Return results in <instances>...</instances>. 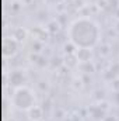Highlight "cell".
<instances>
[{
  "label": "cell",
  "mask_w": 119,
  "mask_h": 121,
  "mask_svg": "<svg viewBox=\"0 0 119 121\" xmlns=\"http://www.w3.org/2000/svg\"><path fill=\"white\" fill-rule=\"evenodd\" d=\"M20 41H17L14 37H7L3 39V55L4 58H11L18 52Z\"/></svg>",
  "instance_id": "3957f363"
},
{
  "label": "cell",
  "mask_w": 119,
  "mask_h": 121,
  "mask_svg": "<svg viewBox=\"0 0 119 121\" xmlns=\"http://www.w3.org/2000/svg\"><path fill=\"white\" fill-rule=\"evenodd\" d=\"M76 56L80 62H90L92 58V52L91 48H77L76 51Z\"/></svg>",
  "instance_id": "277c9868"
},
{
  "label": "cell",
  "mask_w": 119,
  "mask_h": 121,
  "mask_svg": "<svg viewBox=\"0 0 119 121\" xmlns=\"http://www.w3.org/2000/svg\"><path fill=\"white\" fill-rule=\"evenodd\" d=\"M28 113H30V120L31 121H42L44 113H42V108H41V107L35 106V107L31 108Z\"/></svg>",
  "instance_id": "8992f818"
},
{
  "label": "cell",
  "mask_w": 119,
  "mask_h": 121,
  "mask_svg": "<svg viewBox=\"0 0 119 121\" xmlns=\"http://www.w3.org/2000/svg\"><path fill=\"white\" fill-rule=\"evenodd\" d=\"M67 37L70 44L76 48H94L101 38L99 26L88 17L76 18L67 30Z\"/></svg>",
  "instance_id": "6da1fadb"
},
{
  "label": "cell",
  "mask_w": 119,
  "mask_h": 121,
  "mask_svg": "<svg viewBox=\"0 0 119 121\" xmlns=\"http://www.w3.org/2000/svg\"><path fill=\"white\" fill-rule=\"evenodd\" d=\"M36 99L35 93L27 86H20L16 87L11 96V104L20 111H30L32 107H35Z\"/></svg>",
  "instance_id": "7a4b0ae2"
},
{
  "label": "cell",
  "mask_w": 119,
  "mask_h": 121,
  "mask_svg": "<svg viewBox=\"0 0 119 121\" xmlns=\"http://www.w3.org/2000/svg\"><path fill=\"white\" fill-rule=\"evenodd\" d=\"M10 80H11V83H13L16 87H20V86H24L25 76H24V73H23L21 70H14V72H11Z\"/></svg>",
  "instance_id": "5b68a950"
}]
</instances>
